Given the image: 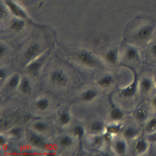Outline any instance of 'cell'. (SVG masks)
Here are the masks:
<instances>
[{
    "instance_id": "6da1fadb",
    "label": "cell",
    "mask_w": 156,
    "mask_h": 156,
    "mask_svg": "<svg viewBox=\"0 0 156 156\" xmlns=\"http://www.w3.org/2000/svg\"><path fill=\"white\" fill-rule=\"evenodd\" d=\"M49 80L52 84L58 87H65L69 82L68 76L62 69H56L52 71Z\"/></svg>"
},
{
    "instance_id": "7a4b0ae2",
    "label": "cell",
    "mask_w": 156,
    "mask_h": 156,
    "mask_svg": "<svg viewBox=\"0 0 156 156\" xmlns=\"http://www.w3.org/2000/svg\"><path fill=\"white\" fill-rule=\"evenodd\" d=\"M4 2L9 9L10 13L15 17L29 20V16L24 9L13 0H4Z\"/></svg>"
},
{
    "instance_id": "3957f363",
    "label": "cell",
    "mask_w": 156,
    "mask_h": 156,
    "mask_svg": "<svg viewBox=\"0 0 156 156\" xmlns=\"http://www.w3.org/2000/svg\"><path fill=\"white\" fill-rule=\"evenodd\" d=\"M76 58L80 64L89 67L95 66L98 63L91 53L87 50L80 51L76 55Z\"/></svg>"
},
{
    "instance_id": "277c9868",
    "label": "cell",
    "mask_w": 156,
    "mask_h": 156,
    "mask_svg": "<svg viewBox=\"0 0 156 156\" xmlns=\"http://www.w3.org/2000/svg\"><path fill=\"white\" fill-rule=\"evenodd\" d=\"M154 30V26L146 24L138 29L135 34L134 38L140 41H144L151 38Z\"/></svg>"
},
{
    "instance_id": "5b68a950",
    "label": "cell",
    "mask_w": 156,
    "mask_h": 156,
    "mask_svg": "<svg viewBox=\"0 0 156 156\" xmlns=\"http://www.w3.org/2000/svg\"><path fill=\"white\" fill-rule=\"evenodd\" d=\"M44 58V56L41 57L39 58L34 60L30 64H29L27 66V73L32 76H37L39 74L41 69V67L43 64Z\"/></svg>"
},
{
    "instance_id": "8992f818",
    "label": "cell",
    "mask_w": 156,
    "mask_h": 156,
    "mask_svg": "<svg viewBox=\"0 0 156 156\" xmlns=\"http://www.w3.org/2000/svg\"><path fill=\"white\" fill-rule=\"evenodd\" d=\"M40 50L41 48L38 43H32L26 48L24 53V57L26 60H32L38 55Z\"/></svg>"
},
{
    "instance_id": "52a82bcc",
    "label": "cell",
    "mask_w": 156,
    "mask_h": 156,
    "mask_svg": "<svg viewBox=\"0 0 156 156\" xmlns=\"http://www.w3.org/2000/svg\"><path fill=\"white\" fill-rule=\"evenodd\" d=\"M137 88V77L135 74V77L133 82L127 87L120 89L119 90V93L121 96L124 98L132 97L136 92Z\"/></svg>"
},
{
    "instance_id": "ba28073f",
    "label": "cell",
    "mask_w": 156,
    "mask_h": 156,
    "mask_svg": "<svg viewBox=\"0 0 156 156\" xmlns=\"http://www.w3.org/2000/svg\"><path fill=\"white\" fill-rule=\"evenodd\" d=\"M29 141L32 146L37 148L44 149L46 145L44 138L38 134L35 133H33L30 135Z\"/></svg>"
},
{
    "instance_id": "9c48e42d",
    "label": "cell",
    "mask_w": 156,
    "mask_h": 156,
    "mask_svg": "<svg viewBox=\"0 0 156 156\" xmlns=\"http://www.w3.org/2000/svg\"><path fill=\"white\" fill-rule=\"evenodd\" d=\"M25 26L24 20L18 17L12 19L10 23V28L15 32H20L22 30Z\"/></svg>"
},
{
    "instance_id": "30bf717a",
    "label": "cell",
    "mask_w": 156,
    "mask_h": 156,
    "mask_svg": "<svg viewBox=\"0 0 156 156\" xmlns=\"http://www.w3.org/2000/svg\"><path fill=\"white\" fill-rule=\"evenodd\" d=\"M118 52L116 49H108L104 55V58L110 65H115L118 61Z\"/></svg>"
},
{
    "instance_id": "8fae6325",
    "label": "cell",
    "mask_w": 156,
    "mask_h": 156,
    "mask_svg": "<svg viewBox=\"0 0 156 156\" xmlns=\"http://www.w3.org/2000/svg\"><path fill=\"white\" fill-rule=\"evenodd\" d=\"M98 92L95 89H88L83 91L80 96V98L84 102H90L94 100L98 96Z\"/></svg>"
},
{
    "instance_id": "7c38bea8",
    "label": "cell",
    "mask_w": 156,
    "mask_h": 156,
    "mask_svg": "<svg viewBox=\"0 0 156 156\" xmlns=\"http://www.w3.org/2000/svg\"><path fill=\"white\" fill-rule=\"evenodd\" d=\"M20 91L24 94H30L32 91V87L30 80L27 77H23L19 85Z\"/></svg>"
},
{
    "instance_id": "4fadbf2b",
    "label": "cell",
    "mask_w": 156,
    "mask_h": 156,
    "mask_svg": "<svg viewBox=\"0 0 156 156\" xmlns=\"http://www.w3.org/2000/svg\"><path fill=\"white\" fill-rule=\"evenodd\" d=\"M153 87L152 81L147 77H144L140 82V88L142 93H145L151 91Z\"/></svg>"
},
{
    "instance_id": "5bb4252c",
    "label": "cell",
    "mask_w": 156,
    "mask_h": 156,
    "mask_svg": "<svg viewBox=\"0 0 156 156\" xmlns=\"http://www.w3.org/2000/svg\"><path fill=\"white\" fill-rule=\"evenodd\" d=\"M148 147L147 141L143 138L139 139L135 143V151L138 154H143L145 152Z\"/></svg>"
},
{
    "instance_id": "9a60e30c",
    "label": "cell",
    "mask_w": 156,
    "mask_h": 156,
    "mask_svg": "<svg viewBox=\"0 0 156 156\" xmlns=\"http://www.w3.org/2000/svg\"><path fill=\"white\" fill-rule=\"evenodd\" d=\"M113 82V79L110 75H105L101 77L97 81L98 85L102 88H107Z\"/></svg>"
},
{
    "instance_id": "2e32d148",
    "label": "cell",
    "mask_w": 156,
    "mask_h": 156,
    "mask_svg": "<svg viewBox=\"0 0 156 156\" xmlns=\"http://www.w3.org/2000/svg\"><path fill=\"white\" fill-rule=\"evenodd\" d=\"M124 56L127 60H135L138 58L139 52L136 48L133 47H129L126 51Z\"/></svg>"
},
{
    "instance_id": "e0dca14e",
    "label": "cell",
    "mask_w": 156,
    "mask_h": 156,
    "mask_svg": "<svg viewBox=\"0 0 156 156\" xmlns=\"http://www.w3.org/2000/svg\"><path fill=\"white\" fill-rule=\"evenodd\" d=\"M148 116V112L146 108H140L134 112L135 118L139 122H143L146 119Z\"/></svg>"
},
{
    "instance_id": "ac0fdd59",
    "label": "cell",
    "mask_w": 156,
    "mask_h": 156,
    "mask_svg": "<svg viewBox=\"0 0 156 156\" xmlns=\"http://www.w3.org/2000/svg\"><path fill=\"white\" fill-rule=\"evenodd\" d=\"M115 151L119 155H123L127 151V144L123 140H118L115 143Z\"/></svg>"
},
{
    "instance_id": "d6986e66",
    "label": "cell",
    "mask_w": 156,
    "mask_h": 156,
    "mask_svg": "<svg viewBox=\"0 0 156 156\" xmlns=\"http://www.w3.org/2000/svg\"><path fill=\"white\" fill-rule=\"evenodd\" d=\"M21 82L20 76L18 74L13 75L7 82V87L10 89H15L19 87Z\"/></svg>"
},
{
    "instance_id": "ffe728a7",
    "label": "cell",
    "mask_w": 156,
    "mask_h": 156,
    "mask_svg": "<svg viewBox=\"0 0 156 156\" xmlns=\"http://www.w3.org/2000/svg\"><path fill=\"white\" fill-rule=\"evenodd\" d=\"M138 133V130L134 127L130 126L127 127L123 132L124 136L128 139H132L135 138Z\"/></svg>"
},
{
    "instance_id": "44dd1931",
    "label": "cell",
    "mask_w": 156,
    "mask_h": 156,
    "mask_svg": "<svg viewBox=\"0 0 156 156\" xmlns=\"http://www.w3.org/2000/svg\"><path fill=\"white\" fill-rule=\"evenodd\" d=\"M124 116L123 112L118 108H114L110 113V118L114 121H119L122 119Z\"/></svg>"
},
{
    "instance_id": "7402d4cb",
    "label": "cell",
    "mask_w": 156,
    "mask_h": 156,
    "mask_svg": "<svg viewBox=\"0 0 156 156\" xmlns=\"http://www.w3.org/2000/svg\"><path fill=\"white\" fill-rule=\"evenodd\" d=\"M104 124L99 121H95L91 122L90 124V129L91 131L94 133L101 132L104 129Z\"/></svg>"
},
{
    "instance_id": "603a6c76",
    "label": "cell",
    "mask_w": 156,
    "mask_h": 156,
    "mask_svg": "<svg viewBox=\"0 0 156 156\" xmlns=\"http://www.w3.org/2000/svg\"><path fill=\"white\" fill-rule=\"evenodd\" d=\"M49 101L48 99L45 98H41L38 99L35 102V107L37 109L40 110H44L49 107Z\"/></svg>"
},
{
    "instance_id": "cb8c5ba5",
    "label": "cell",
    "mask_w": 156,
    "mask_h": 156,
    "mask_svg": "<svg viewBox=\"0 0 156 156\" xmlns=\"http://www.w3.org/2000/svg\"><path fill=\"white\" fill-rule=\"evenodd\" d=\"M73 138L69 135L62 136L59 140V144L62 147H68L73 144Z\"/></svg>"
},
{
    "instance_id": "d4e9b609",
    "label": "cell",
    "mask_w": 156,
    "mask_h": 156,
    "mask_svg": "<svg viewBox=\"0 0 156 156\" xmlns=\"http://www.w3.org/2000/svg\"><path fill=\"white\" fill-rule=\"evenodd\" d=\"M58 120L62 125L65 126L69 123L71 121V117L69 114L67 112L63 111L59 114Z\"/></svg>"
},
{
    "instance_id": "484cf974",
    "label": "cell",
    "mask_w": 156,
    "mask_h": 156,
    "mask_svg": "<svg viewBox=\"0 0 156 156\" xmlns=\"http://www.w3.org/2000/svg\"><path fill=\"white\" fill-rule=\"evenodd\" d=\"M156 129V117L151 118L146 124L145 130L147 132H153Z\"/></svg>"
},
{
    "instance_id": "4316f807",
    "label": "cell",
    "mask_w": 156,
    "mask_h": 156,
    "mask_svg": "<svg viewBox=\"0 0 156 156\" xmlns=\"http://www.w3.org/2000/svg\"><path fill=\"white\" fill-rule=\"evenodd\" d=\"M33 128L38 132H43L47 129V125L42 121H37L33 125Z\"/></svg>"
},
{
    "instance_id": "83f0119b",
    "label": "cell",
    "mask_w": 156,
    "mask_h": 156,
    "mask_svg": "<svg viewBox=\"0 0 156 156\" xmlns=\"http://www.w3.org/2000/svg\"><path fill=\"white\" fill-rule=\"evenodd\" d=\"M73 134L75 136L79 138H81L83 137V136L84 135V133H85V130L84 129L82 126L77 125L76 126L74 129H73Z\"/></svg>"
},
{
    "instance_id": "f1b7e54d",
    "label": "cell",
    "mask_w": 156,
    "mask_h": 156,
    "mask_svg": "<svg viewBox=\"0 0 156 156\" xmlns=\"http://www.w3.org/2000/svg\"><path fill=\"white\" fill-rule=\"evenodd\" d=\"M107 132L112 135H116L119 133L121 130V126L119 125H109L106 127Z\"/></svg>"
},
{
    "instance_id": "f546056e",
    "label": "cell",
    "mask_w": 156,
    "mask_h": 156,
    "mask_svg": "<svg viewBox=\"0 0 156 156\" xmlns=\"http://www.w3.org/2000/svg\"><path fill=\"white\" fill-rule=\"evenodd\" d=\"M10 11L4 1H1V7H0V15H1V19L3 18H5L9 15Z\"/></svg>"
},
{
    "instance_id": "4dcf8cb0",
    "label": "cell",
    "mask_w": 156,
    "mask_h": 156,
    "mask_svg": "<svg viewBox=\"0 0 156 156\" xmlns=\"http://www.w3.org/2000/svg\"><path fill=\"white\" fill-rule=\"evenodd\" d=\"M9 134L13 137H19L21 135V130L19 128L14 127L9 131Z\"/></svg>"
},
{
    "instance_id": "1f68e13d",
    "label": "cell",
    "mask_w": 156,
    "mask_h": 156,
    "mask_svg": "<svg viewBox=\"0 0 156 156\" xmlns=\"http://www.w3.org/2000/svg\"><path fill=\"white\" fill-rule=\"evenodd\" d=\"M101 142H102V138L99 136H96L94 137L92 140V143L95 146H99L101 143Z\"/></svg>"
},
{
    "instance_id": "d6a6232c",
    "label": "cell",
    "mask_w": 156,
    "mask_h": 156,
    "mask_svg": "<svg viewBox=\"0 0 156 156\" xmlns=\"http://www.w3.org/2000/svg\"><path fill=\"white\" fill-rule=\"evenodd\" d=\"M6 52V48L3 44H1L0 46V57L2 58Z\"/></svg>"
},
{
    "instance_id": "836d02e7",
    "label": "cell",
    "mask_w": 156,
    "mask_h": 156,
    "mask_svg": "<svg viewBox=\"0 0 156 156\" xmlns=\"http://www.w3.org/2000/svg\"><path fill=\"white\" fill-rule=\"evenodd\" d=\"M151 52L154 57H156V41L152 44L151 48Z\"/></svg>"
},
{
    "instance_id": "e575fe53",
    "label": "cell",
    "mask_w": 156,
    "mask_h": 156,
    "mask_svg": "<svg viewBox=\"0 0 156 156\" xmlns=\"http://www.w3.org/2000/svg\"><path fill=\"white\" fill-rule=\"evenodd\" d=\"M6 71L3 68H1V71H0V80L1 81H2L5 77H6Z\"/></svg>"
},
{
    "instance_id": "d590c367",
    "label": "cell",
    "mask_w": 156,
    "mask_h": 156,
    "mask_svg": "<svg viewBox=\"0 0 156 156\" xmlns=\"http://www.w3.org/2000/svg\"><path fill=\"white\" fill-rule=\"evenodd\" d=\"M148 140L151 142H155L156 141V132L152 133L151 135H149Z\"/></svg>"
},
{
    "instance_id": "8d00e7d4",
    "label": "cell",
    "mask_w": 156,
    "mask_h": 156,
    "mask_svg": "<svg viewBox=\"0 0 156 156\" xmlns=\"http://www.w3.org/2000/svg\"><path fill=\"white\" fill-rule=\"evenodd\" d=\"M5 143H6L5 138L2 135H0V146H1V147H2Z\"/></svg>"
},
{
    "instance_id": "74e56055",
    "label": "cell",
    "mask_w": 156,
    "mask_h": 156,
    "mask_svg": "<svg viewBox=\"0 0 156 156\" xmlns=\"http://www.w3.org/2000/svg\"><path fill=\"white\" fill-rule=\"evenodd\" d=\"M112 135H113L111 134V133H110L107 132V133L104 135V139H105L106 141H109V140L112 138Z\"/></svg>"
},
{
    "instance_id": "f35d334b",
    "label": "cell",
    "mask_w": 156,
    "mask_h": 156,
    "mask_svg": "<svg viewBox=\"0 0 156 156\" xmlns=\"http://www.w3.org/2000/svg\"><path fill=\"white\" fill-rule=\"evenodd\" d=\"M154 82L156 86V74L154 75Z\"/></svg>"
}]
</instances>
